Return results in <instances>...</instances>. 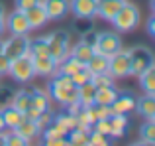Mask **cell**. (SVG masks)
Instances as JSON below:
<instances>
[{
	"instance_id": "obj_8",
	"label": "cell",
	"mask_w": 155,
	"mask_h": 146,
	"mask_svg": "<svg viewBox=\"0 0 155 146\" xmlns=\"http://www.w3.org/2000/svg\"><path fill=\"white\" fill-rule=\"evenodd\" d=\"M28 46H30V38H26V36H12V38L2 42V54L8 59H16L20 55L28 54Z\"/></svg>"
},
{
	"instance_id": "obj_14",
	"label": "cell",
	"mask_w": 155,
	"mask_h": 146,
	"mask_svg": "<svg viewBox=\"0 0 155 146\" xmlns=\"http://www.w3.org/2000/svg\"><path fill=\"white\" fill-rule=\"evenodd\" d=\"M47 20H61L69 12V0H41Z\"/></svg>"
},
{
	"instance_id": "obj_33",
	"label": "cell",
	"mask_w": 155,
	"mask_h": 146,
	"mask_svg": "<svg viewBox=\"0 0 155 146\" xmlns=\"http://www.w3.org/2000/svg\"><path fill=\"white\" fill-rule=\"evenodd\" d=\"M53 123H57L59 127H63L67 132L71 130V128L79 127V124H77L75 115H71V113H67V111H63V113H59V115H55V116H53Z\"/></svg>"
},
{
	"instance_id": "obj_41",
	"label": "cell",
	"mask_w": 155,
	"mask_h": 146,
	"mask_svg": "<svg viewBox=\"0 0 155 146\" xmlns=\"http://www.w3.org/2000/svg\"><path fill=\"white\" fill-rule=\"evenodd\" d=\"M39 0H14V4H16V10H22V12H26L28 8H31V6H35Z\"/></svg>"
},
{
	"instance_id": "obj_34",
	"label": "cell",
	"mask_w": 155,
	"mask_h": 146,
	"mask_svg": "<svg viewBox=\"0 0 155 146\" xmlns=\"http://www.w3.org/2000/svg\"><path fill=\"white\" fill-rule=\"evenodd\" d=\"M28 144H30V140L20 136L16 130H10L4 134V146H28Z\"/></svg>"
},
{
	"instance_id": "obj_46",
	"label": "cell",
	"mask_w": 155,
	"mask_h": 146,
	"mask_svg": "<svg viewBox=\"0 0 155 146\" xmlns=\"http://www.w3.org/2000/svg\"><path fill=\"white\" fill-rule=\"evenodd\" d=\"M6 128V124H4V119H2V115H0V132Z\"/></svg>"
},
{
	"instance_id": "obj_44",
	"label": "cell",
	"mask_w": 155,
	"mask_h": 146,
	"mask_svg": "<svg viewBox=\"0 0 155 146\" xmlns=\"http://www.w3.org/2000/svg\"><path fill=\"white\" fill-rule=\"evenodd\" d=\"M4 18H6V12H4V4H0V36H2V32L6 30V26H4Z\"/></svg>"
},
{
	"instance_id": "obj_23",
	"label": "cell",
	"mask_w": 155,
	"mask_h": 146,
	"mask_svg": "<svg viewBox=\"0 0 155 146\" xmlns=\"http://www.w3.org/2000/svg\"><path fill=\"white\" fill-rule=\"evenodd\" d=\"M94 93H96V87L91 83V81H87V83H83V85H79V87H77L79 103L83 105V107H88V105L94 103Z\"/></svg>"
},
{
	"instance_id": "obj_11",
	"label": "cell",
	"mask_w": 155,
	"mask_h": 146,
	"mask_svg": "<svg viewBox=\"0 0 155 146\" xmlns=\"http://www.w3.org/2000/svg\"><path fill=\"white\" fill-rule=\"evenodd\" d=\"M136 107V97L132 95L130 91H124L114 97V101L110 103V113H116V115H128L130 111H134Z\"/></svg>"
},
{
	"instance_id": "obj_32",
	"label": "cell",
	"mask_w": 155,
	"mask_h": 146,
	"mask_svg": "<svg viewBox=\"0 0 155 146\" xmlns=\"http://www.w3.org/2000/svg\"><path fill=\"white\" fill-rule=\"evenodd\" d=\"M28 54L34 57V55H49V47H47L45 38H35L30 40V46H28Z\"/></svg>"
},
{
	"instance_id": "obj_15",
	"label": "cell",
	"mask_w": 155,
	"mask_h": 146,
	"mask_svg": "<svg viewBox=\"0 0 155 146\" xmlns=\"http://www.w3.org/2000/svg\"><path fill=\"white\" fill-rule=\"evenodd\" d=\"M126 0H96V16H100L102 20L110 22L114 18L118 10L122 8Z\"/></svg>"
},
{
	"instance_id": "obj_7",
	"label": "cell",
	"mask_w": 155,
	"mask_h": 146,
	"mask_svg": "<svg viewBox=\"0 0 155 146\" xmlns=\"http://www.w3.org/2000/svg\"><path fill=\"white\" fill-rule=\"evenodd\" d=\"M108 73L112 77H128L130 75V54L128 50H118L108 57Z\"/></svg>"
},
{
	"instance_id": "obj_25",
	"label": "cell",
	"mask_w": 155,
	"mask_h": 146,
	"mask_svg": "<svg viewBox=\"0 0 155 146\" xmlns=\"http://www.w3.org/2000/svg\"><path fill=\"white\" fill-rule=\"evenodd\" d=\"M87 69L94 75V73H104V71H108V57L102 54H92V57L87 61Z\"/></svg>"
},
{
	"instance_id": "obj_37",
	"label": "cell",
	"mask_w": 155,
	"mask_h": 146,
	"mask_svg": "<svg viewBox=\"0 0 155 146\" xmlns=\"http://www.w3.org/2000/svg\"><path fill=\"white\" fill-rule=\"evenodd\" d=\"M91 77H92V73L87 69V65H83L81 69H77L75 73H71V79H73V83L79 87V85H83V83H87V81H91Z\"/></svg>"
},
{
	"instance_id": "obj_22",
	"label": "cell",
	"mask_w": 155,
	"mask_h": 146,
	"mask_svg": "<svg viewBox=\"0 0 155 146\" xmlns=\"http://www.w3.org/2000/svg\"><path fill=\"white\" fill-rule=\"evenodd\" d=\"M69 54H71L77 61H81L83 65H87V61L92 57V54H94V47L87 46L84 42H77L75 46H73V50H69Z\"/></svg>"
},
{
	"instance_id": "obj_47",
	"label": "cell",
	"mask_w": 155,
	"mask_h": 146,
	"mask_svg": "<svg viewBox=\"0 0 155 146\" xmlns=\"http://www.w3.org/2000/svg\"><path fill=\"white\" fill-rule=\"evenodd\" d=\"M4 134H6V132H4V130L0 132V146H4Z\"/></svg>"
},
{
	"instance_id": "obj_31",
	"label": "cell",
	"mask_w": 155,
	"mask_h": 146,
	"mask_svg": "<svg viewBox=\"0 0 155 146\" xmlns=\"http://www.w3.org/2000/svg\"><path fill=\"white\" fill-rule=\"evenodd\" d=\"M140 83L147 95H155V65L140 75Z\"/></svg>"
},
{
	"instance_id": "obj_35",
	"label": "cell",
	"mask_w": 155,
	"mask_h": 146,
	"mask_svg": "<svg viewBox=\"0 0 155 146\" xmlns=\"http://www.w3.org/2000/svg\"><path fill=\"white\" fill-rule=\"evenodd\" d=\"M91 83L94 85L96 89H98V87H106V85H114V77L110 75L108 71H104V73H94V75L91 77Z\"/></svg>"
},
{
	"instance_id": "obj_21",
	"label": "cell",
	"mask_w": 155,
	"mask_h": 146,
	"mask_svg": "<svg viewBox=\"0 0 155 146\" xmlns=\"http://www.w3.org/2000/svg\"><path fill=\"white\" fill-rule=\"evenodd\" d=\"M12 130H16L20 136H24L26 140H31L34 136L39 134L38 123H35V120H31V119H26V116H24V119L20 120L18 124H16V128H12Z\"/></svg>"
},
{
	"instance_id": "obj_30",
	"label": "cell",
	"mask_w": 155,
	"mask_h": 146,
	"mask_svg": "<svg viewBox=\"0 0 155 146\" xmlns=\"http://www.w3.org/2000/svg\"><path fill=\"white\" fill-rule=\"evenodd\" d=\"M83 67V63L81 61H77L75 57H73L71 54H67L63 59H61L59 63H57V71H61V73H67V75H71V73H75L77 69H81Z\"/></svg>"
},
{
	"instance_id": "obj_36",
	"label": "cell",
	"mask_w": 155,
	"mask_h": 146,
	"mask_svg": "<svg viewBox=\"0 0 155 146\" xmlns=\"http://www.w3.org/2000/svg\"><path fill=\"white\" fill-rule=\"evenodd\" d=\"M108 142H110V140H108L106 134L94 130V128L88 130V144H91V146H108Z\"/></svg>"
},
{
	"instance_id": "obj_27",
	"label": "cell",
	"mask_w": 155,
	"mask_h": 146,
	"mask_svg": "<svg viewBox=\"0 0 155 146\" xmlns=\"http://www.w3.org/2000/svg\"><path fill=\"white\" fill-rule=\"evenodd\" d=\"M10 105H14V107L18 109V111L26 113L28 109L31 107V101H30V89H22V91L14 93V97H12Z\"/></svg>"
},
{
	"instance_id": "obj_2",
	"label": "cell",
	"mask_w": 155,
	"mask_h": 146,
	"mask_svg": "<svg viewBox=\"0 0 155 146\" xmlns=\"http://www.w3.org/2000/svg\"><path fill=\"white\" fill-rule=\"evenodd\" d=\"M110 22L114 24V28L118 32H132L140 24V10H137V6H134V4H130L126 0Z\"/></svg>"
},
{
	"instance_id": "obj_45",
	"label": "cell",
	"mask_w": 155,
	"mask_h": 146,
	"mask_svg": "<svg viewBox=\"0 0 155 146\" xmlns=\"http://www.w3.org/2000/svg\"><path fill=\"white\" fill-rule=\"evenodd\" d=\"M147 32H149V36H155V18H149V22H147Z\"/></svg>"
},
{
	"instance_id": "obj_4",
	"label": "cell",
	"mask_w": 155,
	"mask_h": 146,
	"mask_svg": "<svg viewBox=\"0 0 155 146\" xmlns=\"http://www.w3.org/2000/svg\"><path fill=\"white\" fill-rule=\"evenodd\" d=\"M8 73L14 81L18 83H28L31 77L35 75L34 73V63H31V55H20L16 59H10V65H8Z\"/></svg>"
},
{
	"instance_id": "obj_28",
	"label": "cell",
	"mask_w": 155,
	"mask_h": 146,
	"mask_svg": "<svg viewBox=\"0 0 155 146\" xmlns=\"http://www.w3.org/2000/svg\"><path fill=\"white\" fill-rule=\"evenodd\" d=\"M87 113H88V116H91L92 124H94L96 120L106 119V116L112 115V113H110V107H108V105H100V103H92V105H88V107H87Z\"/></svg>"
},
{
	"instance_id": "obj_40",
	"label": "cell",
	"mask_w": 155,
	"mask_h": 146,
	"mask_svg": "<svg viewBox=\"0 0 155 146\" xmlns=\"http://www.w3.org/2000/svg\"><path fill=\"white\" fill-rule=\"evenodd\" d=\"M12 97H14V91H12L10 87H0V107L10 105Z\"/></svg>"
},
{
	"instance_id": "obj_6",
	"label": "cell",
	"mask_w": 155,
	"mask_h": 146,
	"mask_svg": "<svg viewBox=\"0 0 155 146\" xmlns=\"http://www.w3.org/2000/svg\"><path fill=\"white\" fill-rule=\"evenodd\" d=\"M92 47H94L96 54H102L106 57H110L118 50H122V40L118 36V32H100L96 36V42Z\"/></svg>"
},
{
	"instance_id": "obj_26",
	"label": "cell",
	"mask_w": 155,
	"mask_h": 146,
	"mask_svg": "<svg viewBox=\"0 0 155 146\" xmlns=\"http://www.w3.org/2000/svg\"><path fill=\"white\" fill-rule=\"evenodd\" d=\"M118 95V89L114 85H106V87H98L94 93V103H100V105H108L114 101V97Z\"/></svg>"
},
{
	"instance_id": "obj_42",
	"label": "cell",
	"mask_w": 155,
	"mask_h": 146,
	"mask_svg": "<svg viewBox=\"0 0 155 146\" xmlns=\"http://www.w3.org/2000/svg\"><path fill=\"white\" fill-rule=\"evenodd\" d=\"M96 36H98V32H94V30H88V32H84V34H83L81 42H84L87 46H94V42H96Z\"/></svg>"
},
{
	"instance_id": "obj_5",
	"label": "cell",
	"mask_w": 155,
	"mask_h": 146,
	"mask_svg": "<svg viewBox=\"0 0 155 146\" xmlns=\"http://www.w3.org/2000/svg\"><path fill=\"white\" fill-rule=\"evenodd\" d=\"M47 47H49V55L57 63L69 54V32L65 30H55L49 36H45Z\"/></svg>"
},
{
	"instance_id": "obj_3",
	"label": "cell",
	"mask_w": 155,
	"mask_h": 146,
	"mask_svg": "<svg viewBox=\"0 0 155 146\" xmlns=\"http://www.w3.org/2000/svg\"><path fill=\"white\" fill-rule=\"evenodd\" d=\"M130 54V75L140 77L143 71H147L149 67H153V51L145 46H136L132 50H128Z\"/></svg>"
},
{
	"instance_id": "obj_38",
	"label": "cell",
	"mask_w": 155,
	"mask_h": 146,
	"mask_svg": "<svg viewBox=\"0 0 155 146\" xmlns=\"http://www.w3.org/2000/svg\"><path fill=\"white\" fill-rule=\"evenodd\" d=\"M53 113H51V109H47V111H41V115L35 119V123H38V127H39V132L43 130L45 127H49V124L53 123Z\"/></svg>"
},
{
	"instance_id": "obj_9",
	"label": "cell",
	"mask_w": 155,
	"mask_h": 146,
	"mask_svg": "<svg viewBox=\"0 0 155 146\" xmlns=\"http://www.w3.org/2000/svg\"><path fill=\"white\" fill-rule=\"evenodd\" d=\"M4 26L6 30L10 32L12 36H26L30 32V24H28V18H26V12L22 10H14L4 18Z\"/></svg>"
},
{
	"instance_id": "obj_48",
	"label": "cell",
	"mask_w": 155,
	"mask_h": 146,
	"mask_svg": "<svg viewBox=\"0 0 155 146\" xmlns=\"http://www.w3.org/2000/svg\"><path fill=\"white\" fill-rule=\"evenodd\" d=\"M0 54H2V42H0Z\"/></svg>"
},
{
	"instance_id": "obj_39",
	"label": "cell",
	"mask_w": 155,
	"mask_h": 146,
	"mask_svg": "<svg viewBox=\"0 0 155 146\" xmlns=\"http://www.w3.org/2000/svg\"><path fill=\"white\" fill-rule=\"evenodd\" d=\"M91 128H94V130H98V132H102V134L110 136V120H108V116H106V119H100V120H96V123L92 124Z\"/></svg>"
},
{
	"instance_id": "obj_16",
	"label": "cell",
	"mask_w": 155,
	"mask_h": 146,
	"mask_svg": "<svg viewBox=\"0 0 155 146\" xmlns=\"http://www.w3.org/2000/svg\"><path fill=\"white\" fill-rule=\"evenodd\" d=\"M26 18H28V24H30V30H38V28L45 26L47 14H45V10H43V6H41V0H39L35 6L28 8L26 10Z\"/></svg>"
},
{
	"instance_id": "obj_24",
	"label": "cell",
	"mask_w": 155,
	"mask_h": 146,
	"mask_svg": "<svg viewBox=\"0 0 155 146\" xmlns=\"http://www.w3.org/2000/svg\"><path fill=\"white\" fill-rule=\"evenodd\" d=\"M67 142L71 146H84L88 144V128L75 127L67 132Z\"/></svg>"
},
{
	"instance_id": "obj_43",
	"label": "cell",
	"mask_w": 155,
	"mask_h": 146,
	"mask_svg": "<svg viewBox=\"0 0 155 146\" xmlns=\"http://www.w3.org/2000/svg\"><path fill=\"white\" fill-rule=\"evenodd\" d=\"M8 65H10V59H8L4 54H0V75L8 73Z\"/></svg>"
},
{
	"instance_id": "obj_10",
	"label": "cell",
	"mask_w": 155,
	"mask_h": 146,
	"mask_svg": "<svg viewBox=\"0 0 155 146\" xmlns=\"http://www.w3.org/2000/svg\"><path fill=\"white\" fill-rule=\"evenodd\" d=\"M41 140L47 146H65L67 142V130L63 127H59L57 123H51L49 127H45L41 130Z\"/></svg>"
},
{
	"instance_id": "obj_12",
	"label": "cell",
	"mask_w": 155,
	"mask_h": 146,
	"mask_svg": "<svg viewBox=\"0 0 155 146\" xmlns=\"http://www.w3.org/2000/svg\"><path fill=\"white\" fill-rule=\"evenodd\" d=\"M69 10L81 20H91L96 16V0H69Z\"/></svg>"
},
{
	"instance_id": "obj_17",
	"label": "cell",
	"mask_w": 155,
	"mask_h": 146,
	"mask_svg": "<svg viewBox=\"0 0 155 146\" xmlns=\"http://www.w3.org/2000/svg\"><path fill=\"white\" fill-rule=\"evenodd\" d=\"M108 120H110V136H112V138H120V136H124L126 132H128L130 119L126 115H116V113H112V115L108 116Z\"/></svg>"
},
{
	"instance_id": "obj_29",
	"label": "cell",
	"mask_w": 155,
	"mask_h": 146,
	"mask_svg": "<svg viewBox=\"0 0 155 146\" xmlns=\"http://www.w3.org/2000/svg\"><path fill=\"white\" fill-rule=\"evenodd\" d=\"M140 136L141 144H155V120L147 119L143 124L140 127Z\"/></svg>"
},
{
	"instance_id": "obj_18",
	"label": "cell",
	"mask_w": 155,
	"mask_h": 146,
	"mask_svg": "<svg viewBox=\"0 0 155 146\" xmlns=\"http://www.w3.org/2000/svg\"><path fill=\"white\" fill-rule=\"evenodd\" d=\"M134 109L141 116H145V119H155V95H147L145 93L143 97L136 99V107Z\"/></svg>"
},
{
	"instance_id": "obj_13",
	"label": "cell",
	"mask_w": 155,
	"mask_h": 146,
	"mask_svg": "<svg viewBox=\"0 0 155 146\" xmlns=\"http://www.w3.org/2000/svg\"><path fill=\"white\" fill-rule=\"evenodd\" d=\"M31 63H34V73L39 77H51L57 71V61L51 55H34Z\"/></svg>"
},
{
	"instance_id": "obj_19",
	"label": "cell",
	"mask_w": 155,
	"mask_h": 146,
	"mask_svg": "<svg viewBox=\"0 0 155 146\" xmlns=\"http://www.w3.org/2000/svg\"><path fill=\"white\" fill-rule=\"evenodd\" d=\"M30 101H31V107L39 109V111H47V109H51V97H49V93L43 91V89L31 87L30 89Z\"/></svg>"
},
{
	"instance_id": "obj_20",
	"label": "cell",
	"mask_w": 155,
	"mask_h": 146,
	"mask_svg": "<svg viewBox=\"0 0 155 146\" xmlns=\"http://www.w3.org/2000/svg\"><path fill=\"white\" fill-rule=\"evenodd\" d=\"M0 115H2V119H4L6 128H10V130H12V128H16V124L26 116L22 111H18L14 105H4V107L0 109Z\"/></svg>"
},
{
	"instance_id": "obj_1",
	"label": "cell",
	"mask_w": 155,
	"mask_h": 146,
	"mask_svg": "<svg viewBox=\"0 0 155 146\" xmlns=\"http://www.w3.org/2000/svg\"><path fill=\"white\" fill-rule=\"evenodd\" d=\"M47 93H49L51 101L59 103L63 109L73 105V103H79L77 85L73 83L71 75H67V73H61V71L53 73L51 81H49V87H47Z\"/></svg>"
}]
</instances>
